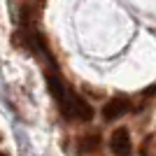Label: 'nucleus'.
<instances>
[{
  "label": "nucleus",
  "mask_w": 156,
  "mask_h": 156,
  "mask_svg": "<svg viewBox=\"0 0 156 156\" xmlns=\"http://www.w3.org/2000/svg\"><path fill=\"white\" fill-rule=\"evenodd\" d=\"M0 156H7V154H0Z\"/></svg>",
  "instance_id": "nucleus-5"
},
{
  "label": "nucleus",
  "mask_w": 156,
  "mask_h": 156,
  "mask_svg": "<svg viewBox=\"0 0 156 156\" xmlns=\"http://www.w3.org/2000/svg\"><path fill=\"white\" fill-rule=\"evenodd\" d=\"M110 149L114 156H133V140L126 128H117L110 137Z\"/></svg>",
  "instance_id": "nucleus-2"
},
{
  "label": "nucleus",
  "mask_w": 156,
  "mask_h": 156,
  "mask_svg": "<svg viewBox=\"0 0 156 156\" xmlns=\"http://www.w3.org/2000/svg\"><path fill=\"white\" fill-rule=\"evenodd\" d=\"M128 110H130V100L126 96H114V98H110V100L103 105V117L107 119V121H117V119H121Z\"/></svg>",
  "instance_id": "nucleus-3"
},
{
  "label": "nucleus",
  "mask_w": 156,
  "mask_h": 156,
  "mask_svg": "<svg viewBox=\"0 0 156 156\" xmlns=\"http://www.w3.org/2000/svg\"><path fill=\"white\" fill-rule=\"evenodd\" d=\"M47 84H49V91L56 98L58 110H61V114H63L65 119H72V121H91L93 119V107L86 103L79 93L72 91L58 75L47 72Z\"/></svg>",
  "instance_id": "nucleus-1"
},
{
  "label": "nucleus",
  "mask_w": 156,
  "mask_h": 156,
  "mask_svg": "<svg viewBox=\"0 0 156 156\" xmlns=\"http://www.w3.org/2000/svg\"><path fill=\"white\" fill-rule=\"evenodd\" d=\"M98 147H100V137L98 135H84L79 140V151H82V154H91Z\"/></svg>",
  "instance_id": "nucleus-4"
}]
</instances>
